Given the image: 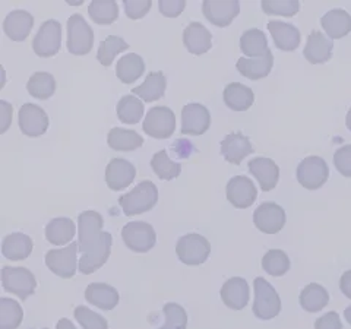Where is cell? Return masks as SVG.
<instances>
[{
    "instance_id": "cell-1",
    "label": "cell",
    "mask_w": 351,
    "mask_h": 329,
    "mask_svg": "<svg viewBox=\"0 0 351 329\" xmlns=\"http://www.w3.org/2000/svg\"><path fill=\"white\" fill-rule=\"evenodd\" d=\"M158 202L157 186L149 180L141 182L135 189L119 197V205L122 206L125 215L134 217L151 211Z\"/></svg>"
},
{
    "instance_id": "cell-2",
    "label": "cell",
    "mask_w": 351,
    "mask_h": 329,
    "mask_svg": "<svg viewBox=\"0 0 351 329\" xmlns=\"http://www.w3.org/2000/svg\"><path fill=\"white\" fill-rule=\"evenodd\" d=\"M254 313L258 319L269 321L278 316L281 312V299L276 289L265 278L258 277L254 281Z\"/></svg>"
},
{
    "instance_id": "cell-3",
    "label": "cell",
    "mask_w": 351,
    "mask_h": 329,
    "mask_svg": "<svg viewBox=\"0 0 351 329\" xmlns=\"http://www.w3.org/2000/svg\"><path fill=\"white\" fill-rule=\"evenodd\" d=\"M176 254H178V258L184 265H202L211 254V243L197 233L184 234L176 245Z\"/></svg>"
},
{
    "instance_id": "cell-4",
    "label": "cell",
    "mask_w": 351,
    "mask_h": 329,
    "mask_svg": "<svg viewBox=\"0 0 351 329\" xmlns=\"http://www.w3.org/2000/svg\"><path fill=\"white\" fill-rule=\"evenodd\" d=\"M68 46L69 53L75 56H85L94 46V31L88 25L85 18L75 14L68 19Z\"/></svg>"
},
{
    "instance_id": "cell-5",
    "label": "cell",
    "mask_w": 351,
    "mask_h": 329,
    "mask_svg": "<svg viewBox=\"0 0 351 329\" xmlns=\"http://www.w3.org/2000/svg\"><path fill=\"white\" fill-rule=\"evenodd\" d=\"M2 285L5 291L12 293L21 300H27L37 289L36 276L22 267H3Z\"/></svg>"
},
{
    "instance_id": "cell-6",
    "label": "cell",
    "mask_w": 351,
    "mask_h": 329,
    "mask_svg": "<svg viewBox=\"0 0 351 329\" xmlns=\"http://www.w3.org/2000/svg\"><path fill=\"white\" fill-rule=\"evenodd\" d=\"M80 250V245L72 241L71 245L62 249H51L46 254V265L47 268L60 278L69 280L73 278L78 268V258L76 254Z\"/></svg>"
},
{
    "instance_id": "cell-7",
    "label": "cell",
    "mask_w": 351,
    "mask_h": 329,
    "mask_svg": "<svg viewBox=\"0 0 351 329\" xmlns=\"http://www.w3.org/2000/svg\"><path fill=\"white\" fill-rule=\"evenodd\" d=\"M62 46V25L56 19L44 21L32 40V50L38 58H53Z\"/></svg>"
},
{
    "instance_id": "cell-8",
    "label": "cell",
    "mask_w": 351,
    "mask_h": 329,
    "mask_svg": "<svg viewBox=\"0 0 351 329\" xmlns=\"http://www.w3.org/2000/svg\"><path fill=\"white\" fill-rule=\"evenodd\" d=\"M145 134L156 139H167L176 130V114L170 107H152L142 125Z\"/></svg>"
},
{
    "instance_id": "cell-9",
    "label": "cell",
    "mask_w": 351,
    "mask_h": 329,
    "mask_svg": "<svg viewBox=\"0 0 351 329\" xmlns=\"http://www.w3.org/2000/svg\"><path fill=\"white\" fill-rule=\"evenodd\" d=\"M125 245L136 254H147L156 246L157 234L151 224L145 221H132L122 230Z\"/></svg>"
},
{
    "instance_id": "cell-10",
    "label": "cell",
    "mask_w": 351,
    "mask_h": 329,
    "mask_svg": "<svg viewBox=\"0 0 351 329\" xmlns=\"http://www.w3.org/2000/svg\"><path fill=\"white\" fill-rule=\"evenodd\" d=\"M329 178L328 164L322 157L311 156L300 161L298 167V180L307 191L322 188Z\"/></svg>"
},
{
    "instance_id": "cell-11",
    "label": "cell",
    "mask_w": 351,
    "mask_h": 329,
    "mask_svg": "<svg viewBox=\"0 0 351 329\" xmlns=\"http://www.w3.org/2000/svg\"><path fill=\"white\" fill-rule=\"evenodd\" d=\"M18 122L22 134L29 138H38L44 135L50 125L47 113L40 106L32 103H27L19 108Z\"/></svg>"
},
{
    "instance_id": "cell-12",
    "label": "cell",
    "mask_w": 351,
    "mask_h": 329,
    "mask_svg": "<svg viewBox=\"0 0 351 329\" xmlns=\"http://www.w3.org/2000/svg\"><path fill=\"white\" fill-rule=\"evenodd\" d=\"M254 224L265 234H277L285 226L284 208L276 202H263L254 212Z\"/></svg>"
},
{
    "instance_id": "cell-13",
    "label": "cell",
    "mask_w": 351,
    "mask_h": 329,
    "mask_svg": "<svg viewBox=\"0 0 351 329\" xmlns=\"http://www.w3.org/2000/svg\"><path fill=\"white\" fill-rule=\"evenodd\" d=\"M78 245L81 254L90 247L95 246L103 236L104 219L100 212L97 211H85L78 217Z\"/></svg>"
},
{
    "instance_id": "cell-14",
    "label": "cell",
    "mask_w": 351,
    "mask_h": 329,
    "mask_svg": "<svg viewBox=\"0 0 351 329\" xmlns=\"http://www.w3.org/2000/svg\"><path fill=\"white\" fill-rule=\"evenodd\" d=\"M211 126V114L199 103L186 104L182 110V134L191 136L204 135Z\"/></svg>"
},
{
    "instance_id": "cell-15",
    "label": "cell",
    "mask_w": 351,
    "mask_h": 329,
    "mask_svg": "<svg viewBox=\"0 0 351 329\" xmlns=\"http://www.w3.org/2000/svg\"><path fill=\"white\" fill-rule=\"evenodd\" d=\"M227 201L239 210H246V208L255 204L258 197V189L255 183L246 175H236L227 183L226 188Z\"/></svg>"
},
{
    "instance_id": "cell-16",
    "label": "cell",
    "mask_w": 351,
    "mask_h": 329,
    "mask_svg": "<svg viewBox=\"0 0 351 329\" xmlns=\"http://www.w3.org/2000/svg\"><path fill=\"white\" fill-rule=\"evenodd\" d=\"M112 234L104 232L100 241L82 254L80 259V272H82L84 276H90V273H94L95 271L100 269L108 260L110 254H112Z\"/></svg>"
},
{
    "instance_id": "cell-17",
    "label": "cell",
    "mask_w": 351,
    "mask_h": 329,
    "mask_svg": "<svg viewBox=\"0 0 351 329\" xmlns=\"http://www.w3.org/2000/svg\"><path fill=\"white\" fill-rule=\"evenodd\" d=\"M205 18L217 27H228L240 12V3L234 0H205L202 3Z\"/></svg>"
},
{
    "instance_id": "cell-18",
    "label": "cell",
    "mask_w": 351,
    "mask_h": 329,
    "mask_svg": "<svg viewBox=\"0 0 351 329\" xmlns=\"http://www.w3.org/2000/svg\"><path fill=\"white\" fill-rule=\"evenodd\" d=\"M136 169L125 158H113L106 169V183L112 191L117 192L129 188L135 180Z\"/></svg>"
},
{
    "instance_id": "cell-19",
    "label": "cell",
    "mask_w": 351,
    "mask_h": 329,
    "mask_svg": "<svg viewBox=\"0 0 351 329\" xmlns=\"http://www.w3.org/2000/svg\"><path fill=\"white\" fill-rule=\"evenodd\" d=\"M249 171L258 180L261 189L263 192H269L276 189L280 180V167L277 162L267 157H256L249 161Z\"/></svg>"
},
{
    "instance_id": "cell-20",
    "label": "cell",
    "mask_w": 351,
    "mask_h": 329,
    "mask_svg": "<svg viewBox=\"0 0 351 329\" xmlns=\"http://www.w3.org/2000/svg\"><path fill=\"white\" fill-rule=\"evenodd\" d=\"M334 42L332 40L322 34L321 31L313 29L311 36L307 37V42L304 47V58L312 64H322L331 60L332 58Z\"/></svg>"
},
{
    "instance_id": "cell-21",
    "label": "cell",
    "mask_w": 351,
    "mask_h": 329,
    "mask_svg": "<svg viewBox=\"0 0 351 329\" xmlns=\"http://www.w3.org/2000/svg\"><path fill=\"white\" fill-rule=\"evenodd\" d=\"M219 295H221V300L228 309L241 310L245 309L250 297L249 285L245 278L233 277L224 282L221 290H219Z\"/></svg>"
},
{
    "instance_id": "cell-22",
    "label": "cell",
    "mask_w": 351,
    "mask_h": 329,
    "mask_svg": "<svg viewBox=\"0 0 351 329\" xmlns=\"http://www.w3.org/2000/svg\"><path fill=\"white\" fill-rule=\"evenodd\" d=\"M183 44L189 53L201 56L211 50L213 36L201 22H191L183 31Z\"/></svg>"
},
{
    "instance_id": "cell-23",
    "label": "cell",
    "mask_w": 351,
    "mask_h": 329,
    "mask_svg": "<svg viewBox=\"0 0 351 329\" xmlns=\"http://www.w3.org/2000/svg\"><path fill=\"white\" fill-rule=\"evenodd\" d=\"M254 152V147L247 136H245L241 132L236 134H228L221 142V154L223 157L228 161L239 166L247 156Z\"/></svg>"
},
{
    "instance_id": "cell-24",
    "label": "cell",
    "mask_w": 351,
    "mask_h": 329,
    "mask_svg": "<svg viewBox=\"0 0 351 329\" xmlns=\"http://www.w3.org/2000/svg\"><path fill=\"white\" fill-rule=\"evenodd\" d=\"M34 25V16L27 10H12L3 21V29L12 41H25Z\"/></svg>"
},
{
    "instance_id": "cell-25",
    "label": "cell",
    "mask_w": 351,
    "mask_h": 329,
    "mask_svg": "<svg viewBox=\"0 0 351 329\" xmlns=\"http://www.w3.org/2000/svg\"><path fill=\"white\" fill-rule=\"evenodd\" d=\"M268 29L276 46L282 51H294L300 46V31L291 24L281 21H269Z\"/></svg>"
},
{
    "instance_id": "cell-26",
    "label": "cell",
    "mask_w": 351,
    "mask_h": 329,
    "mask_svg": "<svg viewBox=\"0 0 351 329\" xmlns=\"http://www.w3.org/2000/svg\"><path fill=\"white\" fill-rule=\"evenodd\" d=\"M85 299L101 310H113L119 304V291L104 282H93L85 290Z\"/></svg>"
},
{
    "instance_id": "cell-27",
    "label": "cell",
    "mask_w": 351,
    "mask_h": 329,
    "mask_svg": "<svg viewBox=\"0 0 351 329\" xmlns=\"http://www.w3.org/2000/svg\"><path fill=\"white\" fill-rule=\"evenodd\" d=\"M274 66V54L269 50L265 56L249 59V58H240L237 60L236 68L237 71L247 80L258 81L262 78H267Z\"/></svg>"
},
{
    "instance_id": "cell-28",
    "label": "cell",
    "mask_w": 351,
    "mask_h": 329,
    "mask_svg": "<svg viewBox=\"0 0 351 329\" xmlns=\"http://www.w3.org/2000/svg\"><path fill=\"white\" fill-rule=\"evenodd\" d=\"M76 233L75 223L71 218L60 217V218H53L51 221L46 226L44 230V234L49 243L53 246H64L71 245L72 240Z\"/></svg>"
},
{
    "instance_id": "cell-29",
    "label": "cell",
    "mask_w": 351,
    "mask_h": 329,
    "mask_svg": "<svg viewBox=\"0 0 351 329\" xmlns=\"http://www.w3.org/2000/svg\"><path fill=\"white\" fill-rule=\"evenodd\" d=\"M321 25L329 38L339 40L351 31V15L344 9H332L321 18Z\"/></svg>"
},
{
    "instance_id": "cell-30",
    "label": "cell",
    "mask_w": 351,
    "mask_h": 329,
    "mask_svg": "<svg viewBox=\"0 0 351 329\" xmlns=\"http://www.w3.org/2000/svg\"><path fill=\"white\" fill-rule=\"evenodd\" d=\"M223 97L226 106L234 110V112H246L255 101L254 91H252L249 86L239 82L228 84L224 88Z\"/></svg>"
},
{
    "instance_id": "cell-31",
    "label": "cell",
    "mask_w": 351,
    "mask_h": 329,
    "mask_svg": "<svg viewBox=\"0 0 351 329\" xmlns=\"http://www.w3.org/2000/svg\"><path fill=\"white\" fill-rule=\"evenodd\" d=\"M34 243L29 236L24 233H10L3 239L2 243V254L9 260H24L27 259Z\"/></svg>"
},
{
    "instance_id": "cell-32",
    "label": "cell",
    "mask_w": 351,
    "mask_h": 329,
    "mask_svg": "<svg viewBox=\"0 0 351 329\" xmlns=\"http://www.w3.org/2000/svg\"><path fill=\"white\" fill-rule=\"evenodd\" d=\"M167 80L162 72H149L144 84L135 86L132 93L147 103L157 101L166 93Z\"/></svg>"
},
{
    "instance_id": "cell-33",
    "label": "cell",
    "mask_w": 351,
    "mask_h": 329,
    "mask_svg": "<svg viewBox=\"0 0 351 329\" xmlns=\"http://www.w3.org/2000/svg\"><path fill=\"white\" fill-rule=\"evenodd\" d=\"M108 147L114 151H135L144 145V138L138 132L123 127H113L107 136Z\"/></svg>"
},
{
    "instance_id": "cell-34",
    "label": "cell",
    "mask_w": 351,
    "mask_h": 329,
    "mask_svg": "<svg viewBox=\"0 0 351 329\" xmlns=\"http://www.w3.org/2000/svg\"><path fill=\"white\" fill-rule=\"evenodd\" d=\"M145 72V62L139 54L129 53L117 62L116 76L123 84H134Z\"/></svg>"
},
{
    "instance_id": "cell-35",
    "label": "cell",
    "mask_w": 351,
    "mask_h": 329,
    "mask_svg": "<svg viewBox=\"0 0 351 329\" xmlns=\"http://www.w3.org/2000/svg\"><path fill=\"white\" fill-rule=\"evenodd\" d=\"M240 50L243 51L249 59L262 58L269 51L268 40L265 34L258 28L245 31L240 38Z\"/></svg>"
},
{
    "instance_id": "cell-36",
    "label": "cell",
    "mask_w": 351,
    "mask_h": 329,
    "mask_svg": "<svg viewBox=\"0 0 351 329\" xmlns=\"http://www.w3.org/2000/svg\"><path fill=\"white\" fill-rule=\"evenodd\" d=\"M299 302H300V306L303 307V310L309 313H316V312H321L329 303V294L321 284L312 282L309 285H306V287L302 290Z\"/></svg>"
},
{
    "instance_id": "cell-37",
    "label": "cell",
    "mask_w": 351,
    "mask_h": 329,
    "mask_svg": "<svg viewBox=\"0 0 351 329\" xmlns=\"http://www.w3.org/2000/svg\"><path fill=\"white\" fill-rule=\"evenodd\" d=\"M144 103L135 95H125L117 103V117L125 125H136L144 116Z\"/></svg>"
},
{
    "instance_id": "cell-38",
    "label": "cell",
    "mask_w": 351,
    "mask_h": 329,
    "mask_svg": "<svg viewBox=\"0 0 351 329\" xmlns=\"http://www.w3.org/2000/svg\"><path fill=\"white\" fill-rule=\"evenodd\" d=\"M27 90L29 95L38 98V100H49L56 91V80L51 73L36 72L28 80Z\"/></svg>"
},
{
    "instance_id": "cell-39",
    "label": "cell",
    "mask_w": 351,
    "mask_h": 329,
    "mask_svg": "<svg viewBox=\"0 0 351 329\" xmlns=\"http://www.w3.org/2000/svg\"><path fill=\"white\" fill-rule=\"evenodd\" d=\"M151 169L156 173L161 180H174L178 179L182 171V166L179 162H174L169 158L167 151H158L157 154H154V157L151 160Z\"/></svg>"
},
{
    "instance_id": "cell-40",
    "label": "cell",
    "mask_w": 351,
    "mask_h": 329,
    "mask_svg": "<svg viewBox=\"0 0 351 329\" xmlns=\"http://www.w3.org/2000/svg\"><path fill=\"white\" fill-rule=\"evenodd\" d=\"M88 14L97 25H110L119 18V6L113 0H97L88 6Z\"/></svg>"
},
{
    "instance_id": "cell-41",
    "label": "cell",
    "mask_w": 351,
    "mask_h": 329,
    "mask_svg": "<svg viewBox=\"0 0 351 329\" xmlns=\"http://www.w3.org/2000/svg\"><path fill=\"white\" fill-rule=\"evenodd\" d=\"M262 268L272 277H282L290 271V259L281 249H271L262 258Z\"/></svg>"
},
{
    "instance_id": "cell-42",
    "label": "cell",
    "mask_w": 351,
    "mask_h": 329,
    "mask_svg": "<svg viewBox=\"0 0 351 329\" xmlns=\"http://www.w3.org/2000/svg\"><path fill=\"white\" fill-rule=\"evenodd\" d=\"M24 319V310L16 300L0 299V329H18Z\"/></svg>"
},
{
    "instance_id": "cell-43",
    "label": "cell",
    "mask_w": 351,
    "mask_h": 329,
    "mask_svg": "<svg viewBox=\"0 0 351 329\" xmlns=\"http://www.w3.org/2000/svg\"><path fill=\"white\" fill-rule=\"evenodd\" d=\"M128 49H129V44L122 37L110 36L100 42V47H98V53H97V60L103 66H106V68H108V66H112L117 54Z\"/></svg>"
},
{
    "instance_id": "cell-44",
    "label": "cell",
    "mask_w": 351,
    "mask_h": 329,
    "mask_svg": "<svg viewBox=\"0 0 351 329\" xmlns=\"http://www.w3.org/2000/svg\"><path fill=\"white\" fill-rule=\"evenodd\" d=\"M166 322L158 329H186L188 326V313L179 303H167L162 307Z\"/></svg>"
},
{
    "instance_id": "cell-45",
    "label": "cell",
    "mask_w": 351,
    "mask_h": 329,
    "mask_svg": "<svg viewBox=\"0 0 351 329\" xmlns=\"http://www.w3.org/2000/svg\"><path fill=\"white\" fill-rule=\"evenodd\" d=\"M75 319L84 329H108V322L100 313H95L86 306L75 307Z\"/></svg>"
},
{
    "instance_id": "cell-46",
    "label": "cell",
    "mask_w": 351,
    "mask_h": 329,
    "mask_svg": "<svg viewBox=\"0 0 351 329\" xmlns=\"http://www.w3.org/2000/svg\"><path fill=\"white\" fill-rule=\"evenodd\" d=\"M261 6L267 15H281L287 18L298 15L300 9V3L295 2V0H285V2H278V0H263Z\"/></svg>"
},
{
    "instance_id": "cell-47",
    "label": "cell",
    "mask_w": 351,
    "mask_h": 329,
    "mask_svg": "<svg viewBox=\"0 0 351 329\" xmlns=\"http://www.w3.org/2000/svg\"><path fill=\"white\" fill-rule=\"evenodd\" d=\"M334 166L339 174L351 179V145H344L334 154Z\"/></svg>"
},
{
    "instance_id": "cell-48",
    "label": "cell",
    "mask_w": 351,
    "mask_h": 329,
    "mask_svg": "<svg viewBox=\"0 0 351 329\" xmlns=\"http://www.w3.org/2000/svg\"><path fill=\"white\" fill-rule=\"evenodd\" d=\"M125 12H126V16L129 19H141L144 18L148 10L151 9V2L149 0H144V2H125Z\"/></svg>"
},
{
    "instance_id": "cell-49",
    "label": "cell",
    "mask_w": 351,
    "mask_h": 329,
    "mask_svg": "<svg viewBox=\"0 0 351 329\" xmlns=\"http://www.w3.org/2000/svg\"><path fill=\"white\" fill-rule=\"evenodd\" d=\"M315 329H343V324L337 312H328L315 322Z\"/></svg>"
},
{
    "instance_id": "cell-50",
    "label": "cell",
    "mask_w": 351,
    "mask_h": 329,
    "mask_svg": "<svg viewBox=\"0 0 351 329\" xmlns=\"http://www.w3.org/2000/svg\"><path fill=\"white\" fill-rule=\"evenodd\" d=\"M158 8H160V12L167 16V18H178L182 12L183 9L186 8V2L183 0H178V2H173V0H169V2H158Z\"/></svg>"
},
{
    "instance_id": "cell-51",
    "label": "cell",
    "mask_w": 351,
    "mask_h": 329,
    "mask_svg": "<svg viewBox=\"0 0 351 329\" xmlns=\"http://www.w3.org/2000/svg\"><path fill=\"white\" fill-rule=\"evenodd\" d=\"M12 114H14V108L9 103L6 101H0V134H5L8 127L10 126V122H12Z\"/></svg>"
},
{
    "instance_id": "cell-52",
    "label": "cell",
    "mask_w": 351,
    "mask_h": 329,
    "mask_svg": "<svg viewBox=\"0 0 351 329\" xmlns=\"http://www.w3.org/2000/svg\"><path fill=\"white\" fill-rule=\"evenodd\" d=\"M339 289L347 299H351V271H346L339 280Z\"/></svg>"
},
{
    "instance_id": "cell-53",
    "label": "cell",
    "mask_w": 351,
    "mask_h": 329,
    "mask_svg": "<svg viewBox=\"0 0 351 329\" xmlns=\"http://www.w3.org/2000/svg\"><path fill=\"white\" fill-rule=\"evenodd\" d=\"M56 329H76V326L69 319H66V317H63V319H60L56 324Z\"/></svg>"
},
{
    "instance_id": "cell-54",
    "label": "cell",
    "mask_w": 351,
    "mask_h": 329,
    "mask_svg": "<svg viewBox=\"0 0 351 329\" xmlns=\"http://www.w3.org/2000/svg\"><path fill=\"white\" fill-rule=\"evenodd\" d=\"M344 317H346V321L351 325V306H348L347 309L344 310Z\"/></svg>"
},
{
    "instance_id": "cell-55",
    "label": "cell",
    "mask_w": 351,
    "mask_h": 329,
    "mask_svg": "<svg viewBox=\"0 0 351 329\" xmlns=\"http://www.w3.org/2000/svg\"><path fill=\"white\" fill-rule=\"evenodd\" d=\"M346 125H347L348 130H351V108L348 110V113H347V117H346Z\"/></svg>"
},
{
    "instance_id": "cell-56",
    "label": "cell",
    "mask_w": 351,
    "mask_h": 329,
    "mask_svg": "<svg viewBox=\"0 0 351 329\" xmlns=\"http://www.w3.org/2000/svg\"><path fill=\"white\" fill-rule=\"evenodd\" d=\"M43 329H47V328H43Z\"/></svg>"
}]
</instances>
